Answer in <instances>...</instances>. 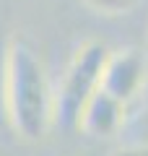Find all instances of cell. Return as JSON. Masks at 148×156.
<instances>
[{
    "label": "cell",
    "mask_w": 148,
    "mask_h": 156,
    "mask_svg": "<svg viewBox=\"0 0 148 156\" xmlns=\"http://www.w3.org/2000/svg\"><path fill=\"white\" fill-rule=\"evenodd\" d=\"M55 122V91L44 62L26 42H11L8 125L26 140H42Z\"/></svg>",
    "instance_id": "obj_1"
},
{
    "label": "cell",
    "mask_w": 148,
    "mask_h": 156,
    "mask_svg": "<svg viewBox=\"0 0 148 156\" xmlns=\"http://www.w3.org/2000/svg\"><path fill=\"white\" fill-rule=\"evenodd\" d=\"M109 50L101 42H86L78 47L55 91V120L65 130L81 128V117L91 96L101 89Z\"/></svg>",
    "instance_id": "obj_2"
},
{
    "label": "cell",
    "mask_w": 148,
    "mask_h": 156,
    "mask_svg": "<svg viewBox=\"0 0 148 156\" xmlns=\"http://www.w3.org/2000/svg\"><path fill=\"white\" fill-rule=\"evenodd\" d=\"M146 78H148V52L127 47V50L109 52L101 89L130 107L143 94Z\"/></svg>",
    "instance_id": "obj_3"
},
{
    "label": "cell",
    "mask_w": 148,
    "mask_h": 156,
    "mask_svg": "<svg viewBox=\"0 0 148 156\" xmlns=\"http://www.w3.org/2000/svg\"><path fill=\"white\" fill-rule=\"evenodd\" d=\"M127 109H130V107H127L125 101H120L117 96H112L109 91L99 89L96 94L91 96V101L86 104V109H83L81 130L88 133V135H96V138L112 135V133H117V130L122 128V122H125V117H127Z\"/></svg>",
    "instance_id": "obj_4"
},
{
    "label": "cell",
    "mask_w": 148,
    "mask_h": 156,
    "mask_svg": "<svg viewBox=\"0 0 148 156\" xmlns=\"http://www.w3.org/2000/svg\"><path fill=\"white\" fill-rule=\"evenodd\" d=\"M8 78H11V39L0 23V125L8 122Z\"/></svg>",
    "instance_id": "obj_5"
},
{
    "label": "cell",
    "mask_w": 148,
    "mask_h": 156,
    "mask_svg": "<svg viewBox=\"0 0 148 156\" xmlns=\"http://www.w3.org/2000/svg\"><path fill=\"white\" fill-rule=\"evenodd\" d=\"M86 5L101 16H122L138 5V0H86Z\"/></svg>",
    "instance_id": "obj_6"
},
{
    "label": "cell",
    "mask_w": 148,
    "mask_h": 156,
    "mask_svg": "<svg viewBox=\"0 0 148 156\" xmlns=\"http://www.w3.org/2000/svg\"><path fill=\"white\" fill-rule=\"evenodd\" d=\"M109 156H148V143H132V146H122V148H115Z\"/></svg>",
    "instance_id": "obj_7"
},
{
    "label": "cell",
    "mask_w": 148,
    "mask_h": 156,
    "mask_svg": "<svg viewBox=\"0 0 148 156\" xmlns=\"http://www.w3.org/2000/svg\"><path fill=\"white\" fill-rule=\"evenodd\" d=\"M146 52H148V47H146Z\"/></svg>",
    "instance_id": "obj_8"
}]
</instances>
